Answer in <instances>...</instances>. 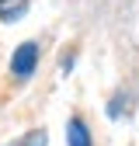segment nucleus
<instances>
[{
	"instance_id": "obj_1",
	"label": "nucleus",
	"mask_w": 139,
	"mask_h": 146,
	"mask_svg": "<svg viewBox=\"0 0 139 146\" xmlns=\"http://www.w3.org/2000/svg\"><path fill=\"white\" fill-rule=\"evenodd\" d=\"M35 66H38V42H21L11 56V73L17 80H28L35 73Z\"/></svg>"
},
{
	"instance_id": "obj_2",
	"label": "nucleus",
	"mask_w": 139,
	"mask_h": 146,
	"mask_svg": "<svg viewBox=\"0 0 139 146\" xmlns=\"http://www.w3.org/2000/svg\"><path fill=\"white\" fill-rule=\"evenodd\" d=\"M66 143L70 146H91V132H87V125L80 118H70V125H66Z\"/></svg>"
},
{
	"instance_id": "obj_3",
	"label": "nucleus",
	"mask_w": 139,
	"mask_h": 146,
	"mask_svg": "<svg viewBox=\"0 0 139 146\" xmlns=\"http://www.w3.org/2000/svg\"><path fill=\"white\" fill-rule=\"evenodd\" d=\"M28 0H0V17L4 21H21V17L28 14Z\"/></svg>"
},
{
	"instance_id": "obj_4",
	"label": "nucleus",
	"mask_w": 139,
	"mask_h": 146,
	"mask_svg": "<svg viewBox=\"0 0 139 146\" xmlns=\"http://www.w3.org/2000/svg\"><path fill=\"white\" fill-rule=\"evenodd\" d=\"M49 143V136H45V129H31L28 136H21L17 143H11V146H45Z\"/></svg>"
}]
</instances>
